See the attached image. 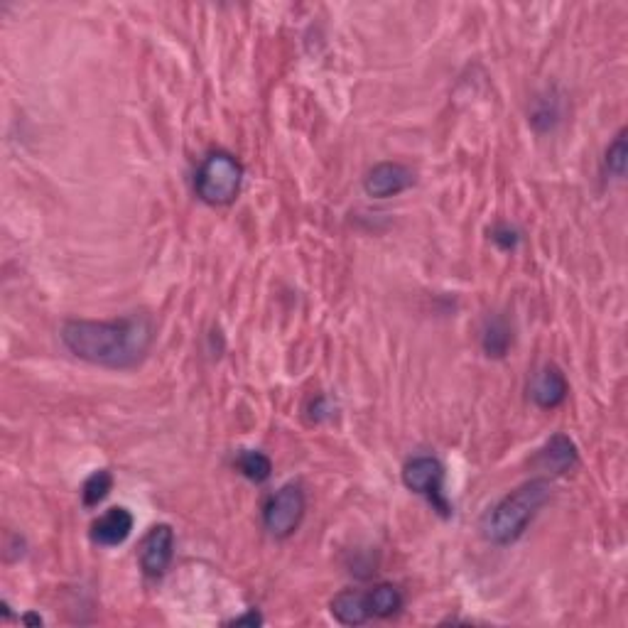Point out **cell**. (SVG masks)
<instances>
[{
	"instance_id": "ac0fdd59",
	"label": "cell",
	"mask_w": 628,
	"mask_h": 628,
	"mask_svg": "<svg viewBox=\"0 0 628 628\" xmlns=\"http://www.w3.org/2000/svg\"><path fill=\"white\" fill-rule=\"evenodd\" d=\"M261 624H263V616L258 614L256 609H251V611H248V614L231 619L226 626H253V628H256V626H261Z\"/></svg>"
},
{
	"instance_id": "8992f818",
	"label": "cell",
	"mask_w": 628,
	"mask_h": 628,
	"mask_svg": "<svg viewBox=\"0 0 628 628\" xmlns=\"http://www.w3.org/2000/svg\"><path fill=\"white\" fill-rule=\"evenodd\" d=\"M172 557H175V530L167 523L150 528L138 550L140 570L148 577H162L170 570Z\"/></svg>"
},
{
	"instance_id": "9c48e42d",
	"label": "cell",
	"mask_w": 628,
	"mask_h": 628,
	"mask_svg": "<svg viewBox=\"0 0 628 628\" xmlns=\"http://www.w3.org/2000/svg\"><path fill=\"white\" fill-rule=\"evenodd\" d=\"M133 533V513L123 506L108 508L104 516L91 525V540L104 548L123 545Z\"/></svg>"
},
{
	"instance_id": "5b68a950",
	"label": "cell",
	"mask_w": 628,
	"mask_h": 628,
	"mask_svg": "<svg viewBox=\"0 0 628 628\" xmlns=\"http://www.w3.org/2000/svg\"><path fill=\"white\" fill-rule=\"evenodd\" d=\"M403 484L413 494L425 496L435 511L449 516V503L445 498V467L435 457H415L403 467Z\"/></svg>"
},
{
	"instance_id": "52a82bcc",
	"label": "cell",
	"mask_w": 628,
	"mask_h": 628,
	"mask_svg": "<svg viewBox=\"0 0 628 628\" xmlns=\"http://www.w3.org/2000/svg\"><path fill=\"white\" fill-rule=\"evenodd\" d=\"M413 182L415 175L410 167L400 165V162H381L366 175L364 189L368 197L388 199L413 187Z\"/></svg>"
},
{
	"instance_id": "8fae6325",
	"label": "cell",
	"mask_w": 628,
	"mask_h": 628,
	"mask_svg": "<svg viewBox=\"0 0 628 628\" xmlns=\"http://www.w3.org/2000/svg\"><path fill=\"white\" fill-rule=\"evenodd\" d=\"M332 609V616L344 626H361L366 624L371 616V606H368L366 592H359V589H344L329 604Z\"/></svg>"
},
{
	"instance_id": "5bb4252c",
	"label": "cell",
	"mask_w": 628,
	"mask_h": 628,
	"mask_svg": "<svg viewBox=\"0 0 628 628\" xmlns=\"http://www.w3.org/2000/svg\"><path fill=\"white\" fill-rule=\"evenodd\" d=\"M236 469L241 471L248 481H253V484H263V481H268L270 474H273V462H270L263 452L243 449L236 457Z\"/></svg>"
},
{
	"instance_id": "4fadbf2b",
	"label": "cell",
	"mask_w": 628,
	"mask_h": 628,
	"mask_svg": "<svg viewBox=\"0 0 628 628\" xmlns=\"http://www.w3.org/2000/svg\"><path fill=\"white\" fill-rule=\"evenodd\" d=\"M511 341H513V334H511V327L506 324V319L494 317L486 322L484 334H481V346H484L486 356L503 359L506 351L511 349Z\"/></svg>"
},
{
	"instance_id": "7a4b0ae2",
	"label": "cell",
	"mask_w": 628,
	"mask_h": 628,
	"mask_svg": "<svg viewBox=\"0 0 628 628\" xmlns=\"http://www.w3.org/2000/svg\"><path fill=\"white\" fill-rule=\"evenodd\" d=\"M550 501V484L545 479H533L518 486L481 518V535L494 545H511L525 533L540 508Z\"/></svg>"
},
{
	"instance_id": "277c9868",
	"label": "cell",
	"mask_w": 628,
	"mask_h": 628,
	"mask_svg": "<svg viewBox=\"0 0 628 628\" xmlns=\"http://www.w3.org/2000/svg\"><path fill=\"white\" fill-rule=\"evenodd\" d=\"M307 511V498L300 484H285L263 506V525L273 538H290L300 528Z\"/></svg>"
},
{
	"instance_id": "3957f363",
	"label": "cell",
	"mask_w": 628,
	"mask_h": 628,
	"mask_svg": "<svg viewBox=\"0 0 628 628\" xmlns=\"http://www.w3.org/2000/svg\"><path fill=\"white\" fill-rule=\"evenodd\" d=\"M243 182V165L229 153H211L199 165L194 192L204 204L226 207L238 197Z\"/></svg>"
},
{
	"instance_id": "e0dca14e",
	"label": "cell",
	"mask_w": 628,
	"mask_h": 628,
	"mask_svg": "<svg viewBox=\"0 0 628 628\" xmlns=\"http://www.w3.org/2000/svg\"><path fill=\"white\" fill-rule=\"evenodd\" d=\"M491 238H494L496 246H501L503 251H513L518 246V241H521V234L516 229H511V226H498Z\"/></svg>"
},
{
	"instance_id": "7c38bea8",
	"label": "cell",
	"mask_w": 628,
	"mask_h": 628,
	"mask_svg": "<svg viewBox=\"0 0 628 628\" xmlns=\"http://www.w3.org/2000/svg\"><path fill=\"white\" fill-rule=\"evenodd\" d=\"M368 606H371V616L376 619H391V616L398 614L403 609V594H400L398 587L393 584H376L366 592Z\"/></svg>"
},
{
	"instance_id": "ba28073f",
	"label": "cell",
	"mask_w": 628,
	"mask_h": 628,
	"mask_svg": "<svg viewBox=\"0 0 628 628\" xmlns=\"http://www.w3.org/2000/svg\"><path fill=\"white\" fill-rule=\"evenodd\" d=\"M528 393H530V400H533L538 408L552 410V408H560V405L565 403L567 393H570V383H567L565 373H562L560 368L545 366L533 376Z\"/></svg>"
},
{
	"instance_id": "30bf717a",
	"label": "cell",
	"mask_w": 628,
	"mask_h": 628,
	"mask_svg": "<svg viewBox=\"0 0 628 628\" xmlns=\"http://www.w3.org/2000/svg\"><path fill=\"white\" fill-rule=\"evenodd\" d=\"M579 454L575 442L567 435H555L552 440L538 452L535 457V467H540L543 471H550V474H567L577 467Z\"/></svg>"
},
{
	"instance_id": "6da1fadb",
	"label": "cell",
	"mask_w": 628,
	"mask_h": 628,
	"mask_svg": "<svg viewBox=\"0 0 628 628\" xmlns=\"http://www.w3.org/2000/svg\"><path fill=\"white\" fill-rule=\"evenodd\" d=\"M62 344L86 364L104 368H133L153 346V322L145 314L121 319H67L59 332Z\"/></svg>"
},
{
	"instance_id": "9a60e30c",
	"label": "cell",
	"mask_w": 628,
	"mask_h": 628,
	"mask_svg": "<svg viewBox=\"0 0 628 628\" xmlns=\"http://www.w3.org/2000/svg\"><path fill=\"white\" fill-rule=\"evenodd\" d=\"M111 486H113L111 471L108 469L94 471V474H91L89 479L84 481V486H81V498H84V506H89V508L99 506V503L108 496Z\"/></svg>"
},
{
	"instance_id": "d6986e66",
	"label": "cell",
	"mask_w": 628,
	"mask_h": 628,
	"mask_svg": "<svg viewBox=\"0 0 628 628\" xmlns=\"http://www.w3.org/2000/svg\"><path fill=\"white\" fill-rule=\"evenodd\" d=\"M23 624H30V626H42V619H40V616L27 614V616H23Z\"/></svg>"
},
{
	"instance_id": "2e32d148",
	"label": "cell",
	"mask_w": 628,
	"mask_h": 628,
	"mask_svg": "<svg viewBox=\"0 0 628 628\" xmlns=\"http://www.w3.org/2000/svg\"><path fill=\"white\" fill-rule=\"evenodd\" d=\"M626 162H628V145H626V131H621L616 135L614 143L606 150V170L614 177H624L626 175Z\"/></svg>"
}]
</instances>
